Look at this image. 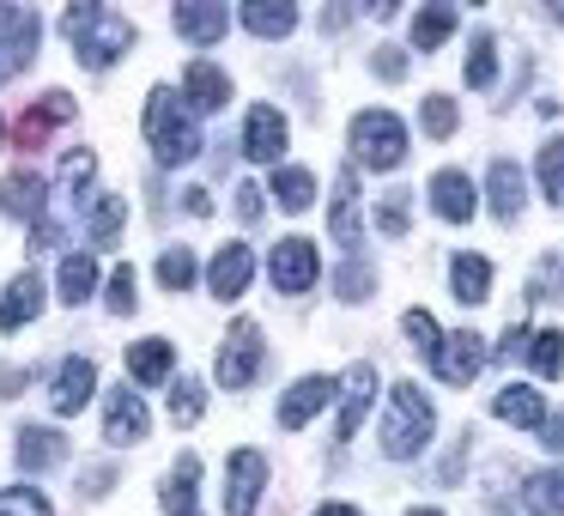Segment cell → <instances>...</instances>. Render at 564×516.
<instances>
[{
  "instance_id": "obj_1",
  "label": "cell",
  "mask_w": 564,
  "mask_h": 516,
  "mask_svg": "<svg viewBox=\"0 0 564 516\" xmlns=\"http://www.w3.org/2000/svg\"><path fill=\"white\" fill-rule=\"evenodd\" d=\"M62 31H67V43H74L79 67H91V74L116 67L128 50H134V25H128L122 13H110V7H91V0L67 7V13H62Z\"/></svg>"
},
{
  "instance_id": "obj_2",
  "label": "cell",
  "mask_w": 564,
  "mask_h": 516,
  "mask_svg": "<svg viewBox=\"0 0 564 516\" xmlns=\"http://www.w3.org/2000/svg\"><path fill=\"white\" fill-rule=\"evenodd\" d=\"M147 147L159 164H195L200 159V135H195V116L176 104V92H152L147 98Z\"/></svg>"
},
{
  "instance_id": "obj_3",
  "label": "cell",
  "mask_w": 564,
  "mask_h": 516,
  "mask_svg": "<svg viewBox=\"0 0 564 516\" xmlns=\"http://www.w3.org/2000/svg\"><path fill=\"white\" fill-rule=\"evenodd\" d=\"M431 431H437V413H431V401L419 395V383H394L389 419H382V455L406 462V455H419L431 443Z\"/></svg>"
},
{
  "instance_id": "obj_4",
  "label": "cell",
  "mask_w": 564,
  "mask_h": 516,
  "mask_svg": "<svg viewBox=\"0 0 564 516\" xmlns=\"http://www.w3.org/2000/svg\"><path fill=\"white\" fill-rule=\"evenodd\" d=\"M352 159L370 171H394L406 159V128L389 110H358L352 116Z\"/></svg>"
},
{
  "instance_id": "obj_5",
  "label": "cell",
  "mask_w": 564,
  "mask_h": 516,
  "mask_svg": "<svg viewBox=\"0 0 564 516\" xmlns=\"http://www.w3.org/2000/svg\"><path fill=\"white\" fill-rule=\"evenodd\" d=\"M37 37H43V19L31 7H7L0 0V79L25 74L37 62Z\"/></svg>"
},
{
  "instance_id": "obj_6",
  "label": "cell",
  "mask_w": 564,
  "mask_h": 516,
  "mask_svg": "<svg viewBox=\"0 0 564 516\" xmlns=\"http://www.w3.org/2000/svg\"><path fill=\"white\" fill-rule=\"evenodd\" d=\"M213 370H219L225 389H249V383H256V370H261V329L256 322H231V334H225Z\"/></svg>"
},
{
  "instance_id": "obj_7",
  "label": "cell",
  "mask_w": 564,
  "mask_h": 516,
  "mask_svg": "<svg viewBox=\"0 0 564 516\" xmlns=\"http://www.w3.org/2000/svg\"><path fill=\"white\" fill-rule=\"evenodd\" d=\"M268 273H273V286H280V292H292V298L310 292V286H316V273H322L316 244H310V237H285V244H273Z\"/></svg>"
},
{
  "instance_id": "obj_8",
  "label": "cell",
  "mask_w": 564,
  "mask_h": 516,
  "mask_svg": "<svg viewBox=\"0 0 564 516\" xmlns=\"http://www.w3.org/2000/svg\"><path fill=\"white\" fill-rule=\"evenodd\" d=\"M261 486H268V455L261 450H237L231 474H225V516H256Z\"/></svg>"
},
{
  "instance_id": "obj_9",
  "label": "cell",
  "mask_w": 564,
  "mask_h": 516,
  "mask_svg": "<svg viewBox=\"0 0 564 516\" xmlns=\"http://www.w3.org/2000/svg\"><path fill=\"white\" fill-rule=\"evenodd\" d=\"M437 377L449 383V389H467V383L486 370V341H479L474 329H462V334H443V346H437Z\"/></svg>"
},
{
  "instance_id": "obj_10",
  "label": "cell",
  "mask_w": 564,
  "mask_h": 516,
  "mask_svg": "<svg viewBox=\"0 0 564 516\" xmlns=\"http://www.w3.org/2000/svg\"><path fill=\"white\" fill-rule=\"evenodd\" d=\"M140 438H147V401L134 389H110V401H104V443L128 450Z\"/></svg>"
},
{
  "instance_id": "obj_11",
  "label": "cell",
  "mask_w": 564,
  "mask_h": 516,
  "mask_svg": "<svg viewBox=\"0 0 564 516\" xmlns=\"http://www.w3.org/2000/svg\"><path fill=\"white\" fill-rule=\"evenodd\" d=\"M334 395H340V383H334V377H297L292 389H285V401H280V426L285 431L310 426V419H316Z\"/></svg>"
},
{
  "instance_id": "obj_12",
  "label": "cell",
  "mask_w": 564,
  "mask_h": 516,
  "mask_svg": "<svg viewBox=\"0 0 564 516\" xmlns=\"http://www.w3.org/2000/svg\"><path fill=\"white\" fill-rule=\"evenodd\" d=\"M370 401H377V365H352V370L340 377V443L358 438Z\"/></svg>"
},
{
  "instance_id": "obj_13",
  "label": "cell",
  "mask_w": 564,
  "mask_h": 516,
  "mask_svg": "<svg viewBox=\"0 0 564 516\" xmlns=\"http://www.w3.org/2000/svg\"><path fill=\"white\" fill-rule=\"evenodd\" d=\"M431 207H437V219H449V225L474 219V207H479L474 176H467V171H437V176H431Z\"/></svg>"
},
{
  "instance_id": "obj_14",
  "label": "cell",
  "mask_w": 564,
  "mask_h": 516,
  "mask_svg": "<svg viewBox=\"0 0 564 516\" xmlns=\"http://www.w3.org/2000/svg\"><path fill=\"white\" fill-rule=\"evenodd\" d=\"M91 395H98V365H91V358H67L62 370H55V389H50V407L55 413H79V407L91 401Z\"/></svg>"
},
{
  "instance_id": "obj_15",
  "label": "cell",
  "mask_w": 564,
  "mask_h": 516,
  "mask_svg": "<svg viewBox=\"0 0 564 516\" xmlns=\"http://www.w3.org/2000/svg\"><path fill=\"white\" fill-rule=\"evenodd\" d=\"M243 152L256 164H273L285 152V116L273 110V104H256L249 110V122H243Z\"/></svg>"
},
{
  "instance_id": "obj_16",
  "label": "cell",
  "mask_w": 564,
  "mask_h": 516,
  "mask_svg": "<svg viewBox=\"0 0 564 516\" xmlns=\"http://www.w3.org/2000/svg\"><path fill=\"white\" fill-rule=\"evenodd\" d=\"M37 310H43V280L37 273H13L7 280V292H0V329L13 334V329H25V322H37Z\"/></svg>"
},
{
  "instance_id": "obj_17",
  "label": "cell",
  "mask_w": 564,
  "mask_h": 516,
  "mask_svg": "<svg viewBox=\"0 0 564 516\" xmlns=\"http://www.w3.org/2000/svg\"><path fill=\"white\" fill-rule=\"evenodd\" d=\"M67 462V438L55 426H25L19 431V467L25 474H50V467Z\"/></svg>"
},
{
  "instance_id": "obj_18",
  "label": "cell",
  "mask_w": 564,
  "mask_h": 516,
  "mask_svg": "<svg viewBox=\"0 0 564 516\" xmlns=\"http://www.w3.org/2000/svg\"><path fill=\"white\" fill-rule=\"evenodd\" d=\"M249 273H256V256H249V244H225L219 256H213V268H207V280H213V298H243V286H249Z\"/></svg>"
},
{
  "instance_id": "obj_19",
  "label": "cell",
  "mask_w": 564,
  "mask_h": 516,
  "mask_svg": "<svg viewBox=\"0 0 564 516\" xmlns=\"http://www.w3.org/2000/svg\"><path fill=\"white\" fill-rule=\"evenodd\" d=\"M183 98H188V110H200V116L225 110V98H231V79H225V67L195 62V67L183 74Z\"/></svg>"
},
{
  "instance_id": "obj_20",
  "label": "cell",
  "mask_w": 564,
  "mask_h": 516,
  "mask_svg": "<svg viewBox=\"0 0 564 516\" xmlns=\"http://www.w3.org/2000/svg\"><path fill=\"white\" fill-rule=\"evenodd\" d=\"M486 195H491V213H498L503 225H516V219H522V207H528V183H522V171H516L510 159H498V164H491Z\"/></svg>"
},
{
  "instance_id": "obj_21",
  "label": "cell",
  "mask_w": 564,
  "mask_h": 516,
  "mask_svg": "<svg viewBox=\"0 0 564 516\" xmlns=\"http://www.w3.org/2000/svg\"><path fill=\"white\" fill-rule=\"evenodd\" d=\"M171 19H176V37L200 43V50H207V43H219L225 31H231V13H225V7H200V0H183Z\"/></svg>"
},
{
  "instance_id": "obj_22",
  "label": "cell",
  "mask_w": 564,
  "mask_h": 516,
  "mask_svg": "<svg viewBox=\"0 0 564 516\" xmlns=\"http://www.w3.org/2000/svg\"><path fill=\"white\" fill-rule=\"evenodd\" d=\"M43 176L37 171H13L7 183H0V207L13 213V219H25V225H43Z\"/></svg>"
},
{
  "instance_id": "obj_23",
  "label": "cell",
  "mask_w": 564,
  "mask_h": 516,
  "mask_svg": "<svg viewBox=\"0 0 564 516\" xmlns=\"http://www.w3.org/2000/svg\"><path fill=\"white\" fill-rule=\"evenodd\" d=\"M328 232H334V244H346V249H352L358 237H365V232H358V171H352V164H346V171L334 176V213H328Z\"/></svg>"
},
{
  "instance_id": "obj_24",
  "label": "cell",
  "mask_w": 564,
  "mask_h": 516,
  "mask_svg": "<svg viewBox=\"0 0 564 516\" xmlns=\"http://www.w3.org/2000/svg\"><path fill=\"white\" fill-rule=\"evenodd\" d=\"M62 122H74V98L67 92H43V104L25 110V122H19V147H43V135Z\"/></svg>"
},
{
  "instance_id": "obj_25",
  "label": "cell",
  "mask_w": 564,
  "mask_h": 516,
  "mask_svg": "<svg viewBox=\"0 0 564 516\" xmlns=\"http://www.w3.org/2000/svg\"><path fill=\"white\" fill-rule=\"evenodd\" d=\"M171 341H134L128 346V377L140 383V389H159L164 377H171Z\"/></svg>"
},
{
  "instance_id": "obj_26",
  "label": "cell",
  "mask_w": 564,
  "mask_h": 516,
  "mask_svg": "<svg viewBox=\"0 0 564 516\" xmlns=\"http://www.w3.org/2000/svg\"><path fill=\"white\" fill-rule=\"evenodd\" d=\"M195 480H200V455H176L171 480H164V492H159L171 516H200V504H195Z\"/></svg>"
},
{
  "instance_id": "obj_27",
  "label": "cell",
  "mask_w": 564,
  "mask_h": 516,
  "mask_svg": "<svg viewBox=\"0 0 564 516\" xmlns=\"http://www.w3.org/2000/svg\"><path fill=\"white\" fill-rule=\"evenodd\" d=\"M449 280H455V298H462V304H486L491 298V261L486 256H455Z\"/></svg>"
},
{
  "instance_id": "obj_28",
  "label": "cell",
  "mask_w": 564,
  "mask_h": 516,
  "mask_svg": "<svg viewBox=\"0 0 564 516\" xmlns=\"http://www.w3.org/2000/svg\"><path fill=\"white\" fill-rule=\"evenodd\" d=\"M522 504L534 516H564V467H540V474H528Z\"/></svg>"
},
{
  "instance_id": "obj_29",
  "label": "cell",
  "mask_w": 564,
  "mask_h": 516,
  "mask_svg": "<svg viewBox=\"0 0 564 516\" xmlns=\"http://www.w3.org/2000/svg\"><path fill=\"white\" fill-rule=\"evenodd\" d=\"M243 25L256 31V37H285V31L297 25V7H292V0H249Z\"/></svg>"
},
{
  "instance_id": "obj_30",
  "label": "cell",
  "mask_w": 564,
  "mask_h": 516,
  "mask_svg": "<svg viewBox=\"0 0 564 516\" xmlns=\"http://www.w3.org/2000/svg\"><path fill=\"white\" fill-rule=\"evenodd\" d=\"M491 413L510 419V426H546V407H540L534 389H522V383H510V389H498V401H491Z\"/></svg>"
},
{
  "instance_id": "obj_31",
  "label": "cell",
  "mask_w": 564,
  "mask_h": 516,
  "mask_svg": "<svg viewBox=\"0 0 564 516\" xmlns=\"http://www.w3.org/2000/svg\"><path fill=\"white\" fill-rule=\"evenodd\" d=\"M122 219H128V195H98L91 201V219H86L91 244H116V237H122Z\"/></svg>"
},
{
  "instance_id": "obj_32",
  "label": "cell",
  "mask_w": 564,
  "mask_h": 516,
  "mask_svg": "<svg viewBox=\"0 0 564 516\" xmlns=\"http://www.w3.org/2000/svg\"><path fill=\"white\" fill-rule=\"evenodd\" d=\"M449 31H455V7H425V13L413 19V50H443L449 43Z\"/></svg>"
},
{
  "instance_id": "obj_33",
  "label": "cell",
  "mask_w": 564,
  "mask_h": 516,
  "mask_svg": "<svg viewBox=\"0 0 564 516\" xmlns=\"http://www.w3.org/2000/svg\"><path fill=\"white\" fill-rule=\"evenodd\" d=\"M91 286H98V261L91 256H62V298L67 304H86Z\"/></svg>"
},
{
  "instance_id": "obj_34",
  "label": "cell",
  "mask_w": 564,
  "mask_h": 516,
  "mask_svg": "<svg viewBox=\"0 0 564 516\" xmlns=\"http://www.w3.org/2000/svg\"><path fill=\"white\" fill-rule=\"evenodd\" d=\"M528 358H534L540 377H558L564 370V334L558 329H534L528 334Z\"/></svg>"
},
{
  "instance_id": "obj_35",
  "label": "cell",
  "mask_w": 564,
  "mask_h": 516,
  "mask_svg": "<svg viewBox=\"0 0 564 516\" xmlns=\"http://www.w3.org/2000/svg\"><path fill=\"white\" fill-rule=\"evenodd\" d=\"M540 189H546V201L552 207L564 213V140H546V147H540Z\"/></svg>"
},
{
  "instance_id": "obj_36",
  "label": "cell",
  "mask_w": 564,
  "mask_h": 516,
  "mask_svg": "<svg viewBox=\"0 0 564 516\" xmlns=\"http://www.w3.org/2000/svg\"><path fill=\"white\" fill-rule=\"evenodd\" d=\"M273 201H280L285 213H304L310 201H316V183H310V171H280V176H273Z\"/></svg>"
},
{
  "instance_id": "obj_37",
  "label": "cell",
  "mask_w": 564,
  "mask_h": 516,
  "mask_svg": "<svg viewBox=\"0 0 564 516\" xmlns=\"http://www.w3.org/2000/svg\"><path fill=\"white\" fill-rule=\"evenodd\" d=\"M491 79H498V43H491V37H474V43H467V86L486 92Z\"/></svg>"
},
{
  "instance_id": "obj_38",
  "label": "cell",
  "mask_w": 564,
  "mask_h": 516,
  "mask_svg": "<svg viewBox=\"0 0 564 516\" xmlns=\"http://www.w3.org/2000/svg\"><path fill=\"white\" fill-rule=\"evenodd\" d=\"M159 280L171 286V292H188V286H195V256H188L183 244L164 249V256H159Z\"/></svg>"
},
{
  "instance_id": "obj_39",
  "label": "cell",
  "mask_w": 564,
  "mask_h": 516,
  "mask_svg": "<svg viewBox=\"0 0 564 516\" xmlns=\"http://www.w3.org/2000/svg\"><path fill=\"white\" fill-rule=\"evenodd\" d=\"M401 329H406V341H413L425 358H437L443 334H437V322H431V310H406V316H401Z\"/></svg>"
},
{
  "instance_id": "obj_40",
  "label": "cell",
  "mask_w": 564,
  "mask_h": 516,
  "mask_svg": "<svg viewBox=\"0 0 564 516\" xmlns=\"http://www.w3.org/2000/svg\"><path fill=\"white\" fill-rule=\"evenodd\" d=\"M0 516H50V498L31 486H7L0 492Z\"/></svg>"
},
{
  "instance_id": "obj_41",
  "label": "cell",
  "mask_w": 564,
  "mask_h": 516,
  "mask_svg": "<svg viewBox=\"0 0 564 516\" xmlns=\"http://www.w3.org/2000/svg\"><path fill=\"white\" fill-rule=\"evenodd\" d=\"M200 407H207V395H200V383H176V389H171V419H176V426H195V419H200Z\"/></svg>"
},
{
  "instance_id": "obj_42",
  "label": "cell",
  "mask_w": 564,
  "mask_h": 516,
  "mask_svg": "<svg viewBox=\"0 0 564 516\" xmlns=\"http://www.w3.org/2000/svg\"><path fill=\"white\" fill-rule=\"evenodd\" d=\"M334 286H340L346 304H358V298H370V286H377V273L365 268V261H346L340 273H334Z\"/></svg>"
},
{
  "instance_id": "obj_43",
  "label": "cell",
  "mask_w": 564,
  "mask_h": 516,
  "mask_svg": "<svg viewBox=\"0 0 564 516\" xmlns=\"http://www.w3.org/2000/svg\"><path fill=\"white\" fill-rule=\"evenodd\" d=\"M419 122H425L431 140H449L455 135V98H425V116H419Z\"/></svg>"
},
{
  "instance_id": "obj_44",
  "label": "cell",
  "mask_w": 564,
  "mask_h": 516,
  "mask_svg": "<svg viewBox=\"0 0 564 516\" xmlns=\"http://www.w3.org/2000/svg\"><path fill=\"white\" fill-rule=\"evenodd\" d=\"M528 292H534V298H564V256H546V261H540Z\"/></svg>"
},
{
  "instance_id": "obj_45",
  "label": "cell",
  "mask_w": 564,
  "mask_h": 516,
  "mask_svg": "<svg viewBox=\"0 0 564 516\" xmlns=\"http://www.w3.org/2000/svg\"><path fill=\"white\" fill-rule=\"evenodd\" d=\"M91 171H98L91 152H67V159H62V189H67V195H79V189L91 183Z\"/></svg>"
},
{
  "instance_id": "obj_46",
  "label": "cell",
  "mask_w": 564,
  "mask_h": 516,
  "mask_svg": "<svg viewBox=\"0 0 564 516\" xmlns=\"http://www.w3.org/2000/svg\"><path fill=\"white\" fill-rule=\"evenodd\" d=\"M134 304H140V298H134V268H116L110 273V310H116V316H128Z\"/></svg>"
},
{
  "instance_id": "obj_47",
  "label": "cell",
  "mask_w": 564,
  "mask_h": 516,
  "mask_svg": "<svg viewBox=\"0 0 564 516\" xmlns=\"http://www.w3.org/2000/svg\"><path fill=\"white\" fill-rule=\"evenodd\" d=\"M377 225L389 237H401L406 232V189H394V195H382V213H377Z\"/></svg>"
},
{
  "instance_id": "obj_48",
  "label": "cell",
  "mask_w": 564,
  "mask_h": 516,
  "mask_svg": "<svg viewBox=\"0 0 564 516\" xmlns=\"http://www.w3.org/2000/svg\"><path fill=\"white\" fill-rule=\"evenodd\" d=\"M261 195H268L261 183H237V219H261V207H268Z\"/></svg>"
},
{
  "instance_id": "obj_49",
  "label": "cell",
  "mask_w": 564,
  "mask_h": 516,
  "mask_svg": "<svg viewBox=\"0 0 564 516\" xmlns=\"http://www.w3.org/2000/svg\"><path fill=\"white\" fill-rule=\"evenodd\" d=\"M377 79H406V50H377Z\"/></svg>"
},
{
  "instance_id": "obj_50",
  "label": "cell",
  "mask_w": 564,
  "mask_h": 516,
  "mask_svg": "<svg viewBox=\"0 0 564 516\" xmlns=\"http://www.w3.org/2000/svg\"><path fill=\"white\" fill-rule=\"evenodd\" d=\"M522 346H528V329H522V322H510V329H503V341H498V353H503V358H516Z\"/></svg>"
},
{
  "instance_id": "obj_51",
  "label": "cell",
  "mask_w": 564,
  "mask_h": 516,
  "mask_svg": "<svg viewBox=\"0 0 564 516\" xmlns=\"http://www.w3.org/2000/svg\"><path fill=\"white\" fill-rule=\"evenodd\" d=\"M540 443H546V450H564V413H552L546 426H540Z\"/></svg>"
},
{
  "instance_id": "obj_52",
  "label": "cell",
  "mask_w": 564,
  "mask_h": 516,
  "mask_svg": "<svg viewBox=\"0 0 564 516\" xmlns=\"http://www.w3.org/2000/svg\"><path fill=\"white\" fill-rule=\"evenodd\" d=\"M188 213H195V219H207V213H213V195H207V189H188Z\"/></svg>"
},
{
  "instance_id": "obj_53",
  "label": "cell",
  "mask_w": 564,
  "mask_h": 516,
  "mask_svg": "<svg viewBox=\"0 0 564 516\" xmlns=\"http://www.w3.org/2000/svg\"><path fill=\"white\" fill-rule=\"evenodd\" d=\"M19 383H25L19 370H0V395H19Z\"/></svg>"
},
{
  "instance_id": "obj_54",
  "label": "cell",
  "mask_w": 564,
  "mask_h": 516,
  "mask_svg": "<svg viewBox=\"0 0 564 516\" xmlns=\"http://www.w3.org/2000/svg\"><path fill=\"white\" fill-rule=\"evenodd\" d=\"M316 516H358V510H352V504H322Z\"/></svg>"
},
{
  "instance_id": "obj_55",
  "label": "cell",
  "mask_w": 564,
  "mask_h": 516,
  "mask_svg": "<svg viewBox=\"0 0 564 516\" xmlns=\"http://www.w3.org/2000/svg\"><path fill=\"white\" fill-rule=\"evenodd\" d=\"M406 516H443V510H406Z\"/></svg>"
},
{
  "instance_id": "obj_56",
  "label": "cell",
  "mask_w": 564,
  "mask_h": 516,
  "mask_svg": "<svg viewBox=\"0 0 564 516\" xmlns=\"http://www.w3.org/2000/svg\"><path fill=\"white\" fill-rule=\"evenodd\" d=\"M0 140H7V122H0Z\"/></svg>"
}]
</instances>
